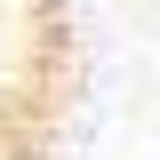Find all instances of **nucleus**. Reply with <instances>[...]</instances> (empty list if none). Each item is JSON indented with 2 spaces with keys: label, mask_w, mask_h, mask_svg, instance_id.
<instances>
[{
  "label": "nucleus",
  "mask_w": 160,
  "mask_h": 160,
  "mask_svg": "<svg viewBox=\"0 0 160 160\" xmlns=\"http://www.w3.org/2000/svg\"><path fill=\"white\" fill-rule=\"evenodd\" d=\"M80 80L88 40L72 0H0V160H56Z\"/></svg>",
  "instance_id": "1"
}]
</instances>
